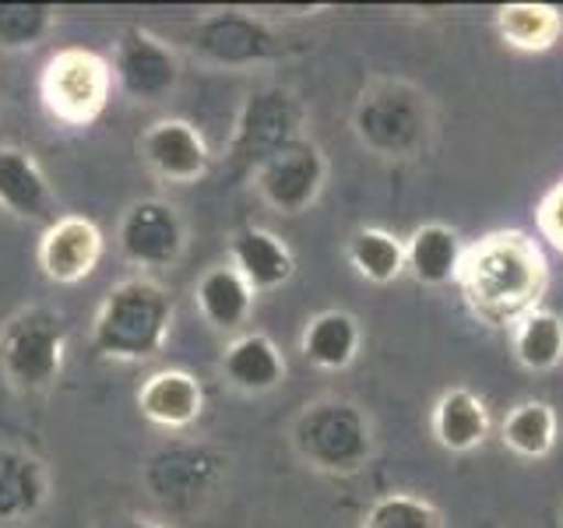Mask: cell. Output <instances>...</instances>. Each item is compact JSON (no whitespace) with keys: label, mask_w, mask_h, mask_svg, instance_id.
<instances>
[{"label":"cell","mask_w":563,"mask_h":528,"mask_svg":"<svg viewBox=\"0 0 563 528\" xmlns=\"http://www.w3.org/2000/svg\"><path fill=\"white\" fill-rule=\"evenodd\" d=\"M500 43L518 53H545L560 43L563 14L553 4H504L493 14Z\"/></svg>","instance_id":"obj_26"},{"label":"cell","mask_w":563,"mask_h":528,"mask_svg":"<svg viewBox=\"0 0 563 528\" xmlns=\"http://www.w3.org/2000/svg\"><path fill=\"white\" fill-rule=\"evenodd\" d=\"M457 289L475 321L489 328H515L525 314L542 307L550 289V264L539 240L521 229H493L479 243L465 246Z\"/></svg>","instance_id":"obj_1"},{"label":"cell","mask_w":563,"mask_h":528,"mask_svg":"<svg viewBox=\"0 0 563 528\" xmlns=\"http://www.w3.org/2000/svg\"><path fill=\"white\" fill-rule=\"evenodd\" d=\"M462 257L465 243L457 237V229L444 222H422L405 240V272L427 289H444L451 282H457Z\"/></svg>","instance_id":"obj_22"},{"label":"cell","mask_w":563,"mask_h":528,"mask_svg":"<svg viewBox=\"0 0 563 528\" xmlns=\"http://www.w3.org/2000/svg\"><path fill=\"white\" fill-rule=\"evenodd\" d=\"M536 229L545 243L556 246V251L563 254V180H556L550 190L542 194V201L536 208Z\"/></svg>","instance_id":"obj_30"},{"label":"cell","mask_w":563,"mask_h":528,"mask_svg":"<svg viewBox=\"0 0 563 528\" xmlns=\"http://www.w3.org/2000/svg\"><path fill=\"white\" fill-rule=\"evenodd\" d=\"M102 528H169V525H158V521L141 518V515H120V518H110Z\"/></svg>","instance_id":"obj_31"},{"label":"cell","mask_w":563,"mask_h":528,"mask_svg":"<svg viewBox=\"0 0 563 528\" xmlns=\"http://www.w3.org/2000/svg\"><path fill=\"white\" fill-rule=\"evenodd\" d=\"M328 155L313 138H296L251 173L257 198L278 216H303L328 187Z\"/></svg>","instance_id":"obj_8"},{"label":"cell","mask_w":563,"mask_h":528,"mask_svg":"<svg viewBox=\"0 0 563 528\" xmlns=\"http://www.w3.org/2000/svg\"><path fill=\"white\" fill-rule=\"evenodd\" d=\"M254 299L257 293L251 289L233 264H211V268L198 278L194 286V304H198V314L205 317V324L211 331L222 334H240L243 324L251 321L254 314Z\"/></svg>","instance_id":"obj_20"},{"label":"cell","mask_w":563,"mask_h":528,"mask_svg":"<svg viewBox=\"0 0 563 528\" xmlns=\"http://www.w3.org/2000/svg\"><path fill=\"white\" fill-rule=\"evenodd\" d=\"M194 43L205 53L208 61L225 64V67H246L272 61L282 53L278 35L254 14L240 11H219L208 14L194 29Z\"/></svg>","instance_id":"obj_14"},{"label":"cell","mask_w":563,"mask_h":528,"mask_svg":"<svg viewBox=\"0 0 563 528\" xmlns=\"http://www.w3.org/2000/svg\"><path fill=\"white\" fill-rule=\"evenodd\" d=\"M134 402L152 427L180 433L205 416V384L184 366H163L141 381Z\"/></svg>","instance_id":"obj_15"},{"label":"cell","mask_w":563,"mask_h":528,"mask_svg":"<svg viewBox=\"0 0 563 528\" xmlns=\"http://www.w3.org/2000/svg\"><path fill=\"white\" fill-rule=\"evenodd\" d=\"M222 377L243 395H268L278 384H286V356L275 345L272 334L264 331H240L233 342L225 345L219 360Z\"/></svg>","instance_id":"obj_18"},{"label":"cell","mask_w":563,"mask_h":528,"mask_svg":"<svg viewBox=\"0 0 563 528\" xmlns=\"http://www.w3.org/2000/svg\"><path fill=\"white\" fill-rule=\"evenodd\" d=\"M106 254V237L96 219L88 216H57L40 237V268L53 286H78L96 275Z\"/></svg>","instance_id":"obj_13"},{"label":"cell","mask_w":563,"mask_h":528,"mask_svg":"<svg viewBox=\"0 0 563 528\" xmlns=\"http://www.w3.org/2000/svg\"><path fill=\"white\" fill-rule=\"evenodd\" d=\"M360 528H444V515L433 501L398 490L369 504Z\"/></svg>","instance_id":"obj_28"},{"label":"cell","mask_w":563,"mask_h":528,"mask_svg":"<svg viewBox=\"0 0 563 528\" xmlns=\"http://www.w3.org/2000/svg\"><path fill=\"white\" fill-rule=\"evenodd\" d=\"M110 70L113 85L131 102H163L180 85V57L166 40H158L148 29L120 32L110 53Z\"/></svg>","instance_id":"obj_11"},{"label":"cell","mask_w":563,"mask_h":528,"mask_svg":"<svg viewBox=\"0 0 563 528\" xmlns=\"http://www.w3.org/2000/svg\"><path fill=\"white\" fill-rule=\"evenodd\" d=\"M57 29L49 4H0V50H32Z\"/></svg>","instance_id":"obj_29"},{"label":"cell","mask_w":563,"mask_h":528,"mask_svg":"<svg viewBox=\"0 0 563 528\" xmlns=\"http://www.w3.org/2000/svg\"><path fill=\"white\" fill-rule=\"evenodd\" d=\"M560 437V416L550 402L525 398L510 409L500 422V440L510 454L525 458V462H542L550 458Z\"/></svg>","instance_id":"obj_24"},{"label":"cell","mask_w":563,"mask_h":528,"mask_svg":"<svg viewBox=\"0 0 563 528\" xmlns=\"http://www.w3.org/2000/svg\"><path fill=\"white\" fill-rule=\"evenodd\" d=\"M173 331V296L148 275L123 278L102 296L92 321V349L106 360L145 363L166 349Z\"/></svg>","instance_id":"obj_2"},{"label":"cell","mask_w":563,"mask_h":528,"mask_svg":"<svg viewBox=\"0 0 563 528\" xmlns=\"http://www.w3.org/2000/svg\"><path fill=\"white\" fill-rule=\"evenodd\" d=\"M229 264L251 282L257 296L289 286L296 275V257L289 243L261 226H243L229 237Z\"/></svg>","instance_id":"obj_16"},{"label":"cell","mask_w":563,"mask_h":528,"mask_svg":"<svg viewBox=\"0 0 563 528\" xmlns=\"http://www.w3.org/2000/svg\"><path fill=\"white\" fill-rule=\"evenodd\" d=\"M560 528H563V515H560Z\"/></svg>","instance_id":"obj_32"},{"label":"cell","mask_w":563,"mask_h":528,"mask_svg":"<svg viewBox=\"0 0 563 528\" xmlns=\"http://www.w3.org/2000/svg\"><path fill=\"white\" fill-rule=\"evenodd\" d=\"M510 352L528 374H553L563 363V317L550 307H536L510 328Z\"/></svg>","instance_id":"obj_25"},{"label":"cell","mask_w":563,"mask_h":528,"mask_svg":"<svg viewBox=\"0 0 563 528\" xmlns=\"http://www.w3.org/2000/svg\"><path fill=\"white\" fill-rule=\"evenodd\" d=\"M433 128L437 120L430 96L401 78L369 81L352 110V134L369 155L387 158V163L419 158L430 148Z\"/></svg>","instance_id":"obj_4"},{"label":"cell","mask_w":563,"mask_h":528,"mask_svg":"<svg viewBox=\"0 0 563 528\" xmlns=\"http://www.w3.org/2000/svg\"><path fill=\"white\" fill-rule=\"evenodd\" d=\"M0 208L14 219H57V198L43 166L18 145H0Z\"/></svg>","instance_id":"obj_19"},{"label":"cell","mask_w":563,"mask_h":528,"mask_svg":"<svg viewBox=\"0 0 563 528\" xmlns=\"http://www.w3.org/2000/svg\"><path fill=\"white\" fill-rule=\"evenodd\" d=\"M296 458L324 475H356L377 451L374 419L360 402L345 395H324L307 402L289 427Z\"/></svg>","instance_id":"obj_3"},{"label":"cell","mask_w":563,"mask_h":528,"mask_svg":"<svg viewBox=\"0 0 563 528\" xmlns=\"http://www.w3.org/2000/svg\"><path fill=\"white\" fill-rule=\"evenodd\" d=\"M137 155L158 180L176 187L198 184L211 169V148L205 134L184 117L152 120L137 138Z\"/></svg>","instance_id":"obj_12"},{"label":"cell","mask_w":563,"mask_h":528,"mask_svg":"<svg viewBox=\"0 0 563 528\" xmlns=\"http://www.w3.org/2000/svg\"><path fill=\"white\" fill-rule=\"evenodd\" d=\"M49 469L25 448H0V525L40 518L49 501Z\"/></svg>","instance_id":"obj_17"},{"label":"cell","mask_w":563,"mask_h":528,"mask_svg":"<svg viewBox=\"0 0 563 528\" xmlns=\"http://www.w3.org/2000/svg\"><path fill=\"white\" fill-rule=\"evenodd\" d=\"M363 349V324L349 310H321L299 331V352L303 360L324 374H342L356 363Z\"/></svg>","instance_id":"obj_23"},{"label":"cell","mask_w":563,"mask_h":528,"mask_svg":"<svg viewBox=\"0 0 563 528\" xmlns=\"http://www.w3.org/2000/svg\"><path fill=\"white\" fill-rule=\"evenodd\" d=\"M117 246L123 261H131L141 272L173 268L187 251V222L180 208L166 198L131 201L117 226Z\"/></svg>","instance_id":"obj_10"},{"label":"cell","mask_w":563,"mask_h":528,"mask_svg":"<svg viewBox=\"0 0 563 528\" xmlns=\"http://www.w3.org/2000/svg\"><path fill=\"white\" fill-rule=\"evenodd\" d=\"M113 88L110 57L85 46L57 50L40 75L43 110L64 128H92L110 106Z\"/></svg>","instance_id":"obj_5"},{"label":"cell","mask_w":563,"mask_h":528,"mask_svg":"<svg viewBox=\"0 0 563 528\" xmlns=\"http://www.w3.org/2000/svg\"><path fill=\"white\" fill-rule=\"evenodd\" d=\"M345 257L352 272L369 286H391L405 275V240L380 226H360L345 240Z\"/></svg>","instance_id":"obj_27"},{"label":"cell","mask_w":563,"mask_h":528,"mask_svg":"<svg viewBox=\"0 0 563 528\" xmlns=\"http://www.w3.org/2000/svg\"><path fill=\"white\" fill-rule=\"evenodd\" d=\"M229 458L208 444H169L145 462L148 493L173 510H190L208 501L225 480Z\"/></svg>","instance_id":"obj_9"},{"label":"cell","mask_w":563,"mask_h":528,"mask_svg":"<svg viewBox=\"0 0 563 528\" xmlns=\"http://www.w3.org/2000/svg\"><path fill=\"white\" fill-rule=\"evenodd\" d=\"M303 138V110L289 88H257L246 96L236 117L233 138H229V163L236 169L254 173L264 158L286 148L289 141Z\"/></svg>","instance_id":"obj_7"},{"label":"cell","mask_w":563,"mask_h":528,"mask_svg":"<svg viewBox=\"0 0 563 528\" xmlns=\"http://www.w3.org/2000/svg\"><path fill=\"white\" fill-rule=\"evenodd\" d=\"M67 360V324L49 307H25L0 328V374L18 392H46Z\"/></svg>","instance_id":"obj_6"},{"label":"cell","mask_w":563,"mask_h":528,"mask_svg":"<svg viewBox=\"0 0 563 528\" xmlns=\"http://www.w3.org/2000/svg\"><path fill=\"white\" fill-rule=\"evenodd\" d=\"M433 440L451 454H472L489 440V409L472 387H448L430 413Z\"/></svg>","instance_id":"obj_21"}]
</instances>
